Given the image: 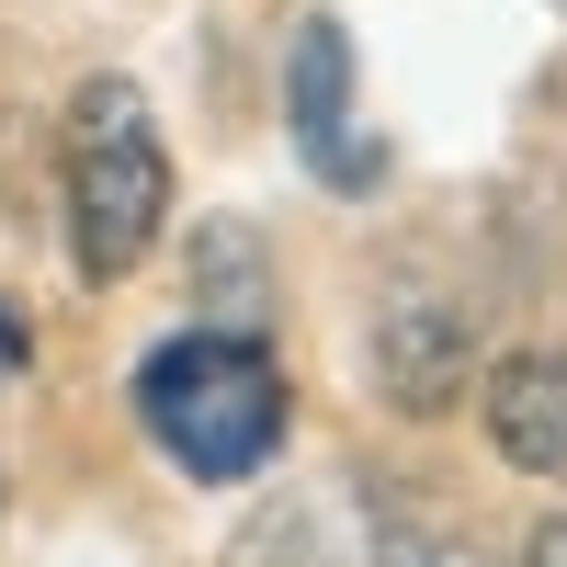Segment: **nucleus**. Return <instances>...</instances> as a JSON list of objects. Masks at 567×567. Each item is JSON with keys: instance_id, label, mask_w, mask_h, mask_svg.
<instances>
[{"instance_id": "nucleus-1", "label": "nucleus", "mask_w": 567, "mask_h": 567, "mask_svg": "<svg viewBox=\"0 0 567 567\" xmlns=\"http://www.w3.org/2000/svg\"><path fill=\"white\" fill-rule=\"evenodd\" d=\"M136 420H148V443L182 477L239 488L284 443V363L250 329H182V341H159L136 363Z\"/></svg>"}, {"instance_id": "nucleus-2", "label": "nucleus", "mask_w": 567, "mask_h": 567, "mask_svg": "<svg viewBox=\"0 0 567 567\" xmlns=\"http://www.w3.org/2000/svg\"><path fill=\"white\" fill-rule=\"evenodd\" d=\"M69 261L91 284H125L136 261L159 250V216H171V148H159V114H148V91L136 80H80V103H69Z\"/></svg>"}, {"instance_id": "nucleus-3", "label": "nucleus", "mask_w": 567, "mask_h": 567, "mask_svg": "<svg viewBox=\"0 0 567 567\" xmlns=\"http://www.w3.org/2000/svg\"><path fill=\"white\" fill-rule=\"evenodd\" d=\"M284 114H296V159L329 182V194H374V182H386V148H374L363 114H352V34H341V12H307L296 23Z\"/></svg>"}, {"instance_id": "nucleus-4", "label": "nucleus", "mask_w": 567, "mask_h": 567, "mask_svg": "<svg viewBox=\"0 0 567 567\" xmlns=\"http://www.w3.org/2000/svg\"><path fill=\"white\" fill-rule=\"evenodd\" d=\"M477 420L523 477H567V352H499L477 386Z\"/></svg>"}, {"instance_id": "nucleus-5", "label": "nucleus", "mask_w": 567, "mask_h": 567, "mask_svg": "<svg viewBox=\"0 0 567 567\" xmlns=\"http://www.w3.org/2000/svg\"><path fill=\"white\" fill-rule=\"evenodd\" d=\"M374 374H386V398L409 420H432L465 398V318L443 296H398L386 318H374Z\"/></svg>"}, {"instance_id": "nucleus-6", "label": "nucleus", "mask_w": 567, "mask_h": 567, "mask_svg": "<svg viewBox=\"0 0 567 567\" xmlns=\"http://www.w3.org/2000/svg\"><path fill=\"white\" fill-rule=\"evenodd\" d=\"M374 567H488L465 545V523H443L420 488H374Z\"/></svg>"}, {"instance_id": "nucleus-7", "label": "nucleus", "mask_w": 567, "mask_h": 567, "mask_svg": "<svg viewBox=\"0 0 567 567\" xmlns=\"http://www.w3.org/2000/svg\"><path fill=\"white\" fill-rule=\"evenodd\" d=\"M205 307H216L227 329H250V341H261V261H250L239 227H216V239H205Z\"/></svg>"}, {"instance_id": "nucleus-8", "label": "nucleus", "mask_w": 567, "mask_h": 567, "mask_svg": "<svg viewBox=\"0 0 567 567\" xmlns=\"http://www.w3.org/2000/svg\"><path fill=\"white\" fill-rule=\"evenodd\" d=\"M523 567H567V511H545V523L523 534Z\"/></svg>"}, {"instance_id": "nucleus-9", "label": "nucleus", "mask_w": 567, "mask_h": 567, "mask_svg": "<svg viewBox=\"0 0 567 567\" xmlns=\"http://www.w3.org/2000/svg\"><path fill=\"white\" fill-rule=\"evenodd\" d=\"M23 363H34V341H23V318L0 307V374H23Z\"/></svg>"}]
</instances>
